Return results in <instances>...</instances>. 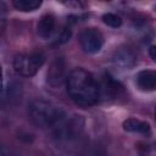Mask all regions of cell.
<instances>
[{
  "label": "cell",
  "instance_id": "6da1fadb",
  "mask_svg": "<svg viewBox=\"0 0 156 156\" xmlns=\"http://www.w3.org/2000/svg\"><path fill=\"white\" fill-rule=\"evenodd\" d=\"M66 89L71 100L80 107L94 106L101 99L100 83L84 68H76L69 72Z\"/></svg>",
  "mask_w": 156,
  "mask_h": 156
},
{
  "label": "cell",
  "instance_id": "7a4b0ae2",
  "mask_svg": "<svg viewBox=\"0 0 156 156\" xmlns=\"http://www.w3.org/2000/svg\"><path fill=\"white\" fill-rule=\"evenodd\" d=\"M28 117L35 127L49 132L51 136L61 129L68 118L66 111L60 105L41 98L34 99L29 102Z\"/></svg>",
  "mask_w": 156,
  "mask_h": 156
},
{
  "label": "cell",
  "instance_id": "3957f363",
  "mask_svg": "<svg viewBox=\"0 0 156 156\" xmlns=\"http://www.w3.org/2000/svg\"><path fill=\"white\" fill-rule=\"evenodd\" d=\"M45 62V55L41 51L29 54H18L13 58V68L22 77H33Z\"/></svg>",
  "mask_w": 156,
  "mask_h": 156
},
{
  "label": "cell",
  "instance_id": "277c9868",
  "mask_svg": "<svg viewBox=\"0 0 156 156\" xmlns=\"http://www.w3.org/2000/svg\"><path fill=\"white\" fill-rule=\"evenodd\" d=\"M78 41L82 50L87 54H96L99 52L105 43L102 33L94 27H89L83 29L78 35Z\"/></svg>",
  "mask_w": 156,
  "mask_h": 156
},
{
  "label": "cell",
  "instance_id": "5b68a950",
  "mask_svg": "<svg viewBox=\"0 0 156 156\" xmlns=\"http://www.w3.org/2000/svg\"><path fill=\"white\" fill-rule=\"evenodd\" d=\"M67 69H66V61L63 57H56L49 66L46 73V82L50 87L57 89L62 87L63 83L67 82Z\"/></svg>",
  "mask_w": 156,
  "mask_h": 156
},
{
  "label": "cell",
  "instance_id": "8992f818",
  "mask_svg": "<svg viewBox=\"0 0 156 156\" xmlns=\"http://www.w3.org/2000/svg\"><path fill=\"white\" fill-rule=\"evenodd\" d=\"M100 94L101 98L106 100H117L124 95V89L123 85L110 73H105L100 83Z\"/></svg>",
  "mask_w": 156,
  "mask_h": 156
},
{
  "label": "cell",
  "instance_id": "52a82bcc",
  "mask_svg": "<svg viewBox=\"0 0 156 156\" xmlns=\"http://www.w3.org/2000/svg\"><path fill=\"white\" fill-rule=\"evenodd\" d=\"M111 60H112L115 66H117V67H119L122 69L133 68L136 65V61H138L135 52L129 46H126V45L118 46L113 51Z\"/></svg>",
  "mask_w": 156,
  "mask_h": 156
},
{
  "label": "cell",
  "instance_id": "ba28073f",
  "mask_svg": "<svg viewBox=\"0 0 156 156\" xmlns=\"http://www.w3.org/2000/svg\"><path fill=\"white\" fill-rule=\"evenodd\" d=\"M135 84L141 91L156 90V71L143 69L135 76Z\"/></svg>",
  "mask_w": 156,
  "mask_h": 156
},
{
  "label": "cell",
  "instance_id": "9c48e42d",
  "mask_svg": "<svg viewBox=\"0 0 156 156\" xmlns=\"http://www.w3.org/2000/svg\"><path fill=\"white\" fill-rule=\"evenodd\" d=\"M55 26H56V18L54 15L46 13L41 16V18L37 24V33L39 38H41L43 40L49 39L55 30Z\"/></svg>",
  "mask_w": 156,
  "mask_h": 156
},
{
  "label": "cell",
  "instance_id": "30bf717a",
  "mask_svg": "<svg viewBox=\"0 0 156 156\" xmlns=\"http://www.w3.org/2000/svg\"><path fill=\"white\" fill-rule=\"evenodd\" d=\"M123 129L128 133H138V134H144L147 135L151 132V127L147 122L138 119V118H127L123 124Z\"/></svg>",
  "mask_w": 156,
  "mask_h": 156
},
{
  "label": "cell",
  "instance_id": "8fae6325",
  "mask_svg": "<svg viewBox=\"0 0 156 156\" xmlns=\"http://www.w3.org/2000/svg\"><path fill=\"white\" fill-rule=\"evenodd\" d=\"M41 0H13L12 6L22 12H32L41 6Z\"/></svg>",
  "mask_w": 156,
  "mask_h": 156
},
{
  "label": "cell",
  "instance_id": "7c38bea8",
  "mask_svg": "<svg viewBox=\"0 0 156 156\" xmlns=\"http://www.w3.org/2000/svg\"><path fill=\"white\" fill-rule=\"evenodd\" d=\"M102 21L105 24H107L108 27H112V28H118L122 26V18L113 13V12H107V13H104L102 15Z\"/></svg>",
  "mask_w": 156,
  "mask_h": 156
},
{
  "label": "cell",
  "instance_id": "4fadbf2b",
  "mask_svg": "<svg viewBox=\"0 0 156 156\" xmlns=\"http://www.w3.org/2000/svg\"><path fill=\"white\" fill-rule=\"evenodd\" d=\"M139 156H156V143L145 144L139 147Z\"/></svg>",
  "mask_w": 156,
  "mask_h": 156
},
{
  "label": "cell",
  "instance_id": "5bb4252c",
  "mask_svg": "<svg viewBox=\"0 0 156 156\" xmlns=\"http://www.w3.org/2000/svg\"><path fill=\"white\" fill-rule=\"evenodd\" d=\"M71 35H72L71 28H69V27H65V28L61 30V33H60V35L57 37V39L55 40V45H61V44L68 41L69 38H71Z\"/></svg>",
  "mask_w": 156,
  "mask_h": 156
},
{
  "label": "cell",
  "instance_id": "9a60e30c",
  "mask_svg": "<svg viewBox=\"0 0 156 156\" xmlns=\"http://www.w3.org/2000/svg\"><path fill=\"white\" fill-rule=\"evenodd\" d=\"M147 51H149V56H150L154 61H156V45H150Z\"/></svg>",
  "mask_w": 156,
  "mask_h": 156
},
{
  "label": "cell",
  "instance_id": "2e32d148",
  "mask_svg": "<svg viewBox=\"0 0 156 156\" xmlns=\"http://www.w3.org/2000/svg\"><path fill=\"white\" fill-rule=\"evenodd\" d=\"M155 118H156V108H155Z\"/></svg>",
  "mask_w": 156,
  "mask_h": 156
}]
</instances>
